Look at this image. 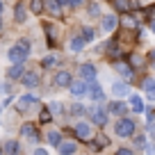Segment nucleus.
I'll use <instances>...</instances> for the list:
<instances>
[{
	"mask_svg": "<svg viewBox=\"0 0 155 155\" xmlns=\"http://www.w3.org/2000/svg\"><path fill=\"white\" fill-rule=\"evenodd\" d=\"M144 91H146V98H148V101H155V80L153 78L144 80Z\"/></svg>",
	"mask_w": 155,
	"mask_h": 155,
	"instance_id": "nucleus-20",
	"label": "nucleus"
},
{
	"mask_svg": "<svg viewBox=\"0 0 155 155\" xmlns=\"http://www.w3.org/2000/svg\"><path fill=\"white\" fill-rule=\"evenodd\" d=\"M107 144H110V139H107L105 135L96 137V139H89V146H91V150H103Z\"/></svg>",
	"mask_w": 155,
	"mask_h": 155,
	"instance_id": "nucleus-17",
	"label": "nucleus"
},
{
	"mask_svg": "<svg viewBox=\"0 0 155 155\" xmlns=\"http://www.w3.org/2000/svg\"><path fill=\"white\" fill-rule=\"evenodd\" d=\"M94 34H96V32H94L91 28H82V34H80V39H82L84 44H89V41H94Z\"/></svg>",
	"mask_w": 155,
	"mask_h": 155,
	"instance_id": "nucleus-27",
	"label": "nucleus"
},
{
	"mask_svg": "<svg viewBox=\"0 0 155 155\" xmlns=\"http://www.w3.org/2000/svg\"><path fill=\"white\" fill-rule=\"evenodd\" d=\"M39 105V98L34 96V94H25V96L18 98V112H28L30 107Z\"/></svg>",
	"mask_w": 155,
	"mask_h": 155,
	"instance_id": "nucleus-6",
	"label": "nucleus"
},
{
	"mask_svg": "<svg viewBox=\"0 0 155 155\" xmlns=\"http://www.w3.org/2000/svg\"><path fill=\"white\" fill-rule=\"evenodd\" d=\"M0 14H2V0H0Z\"/></svg>",
	"mask_w": 155,
	"mask_h": 155,
	"instance_id": "nucleus-43",
	"label": "nucleus"
},
{
	"mask_svg": "<svg viewBox=\"0 0 155 155\" xmlns=\"http://www.w3.org/2000/svg\"><path fill=\"white\" fill-rule=\"evenodd\" d=\"M107 112H112L114 116H119V119H121V116H126L128 105H126L123 101H112V103H110V107H107Z\"/></svg>",
	"mask_w": 155,
	"mask_h": 155,
	"instance_id": "nucleus-9",
	"label": "nucleus"
},
{
	"mask_svg": "<svg viewBox=\"0 0 155 155\" xmlns=\"http://www.w3.org/2000/svg\"><path fill=\"white\" fill-rule=\"evenodd\" d=\"M80 80H84L87 84L96 82V66L94 64H82L80 66Z\"/></svg>",
	"mask_w": 155,
	"mask_h": 155,
	"instance_id": "nucleus-4",
	"label": "nucleus"
},
{
	"mask_svg": "<svg viewBox=\"0 0 155 155\" xmlns=\"http://www.w3.org/2000/svg\"><path fill=\"white\" fill-rule=\"evenodd\" d=\"M116 155H135V153H132L130 148H126V146H121V148L116 150Z\"/></svg>",
	"mask_w": 155,
	"mask_h": 155,
	"instance_id": "nucleus-35",
	"label": "nucleus"
},
{
	"mask_svg": "<svg viewBox=\"0 0 155 155\" xmlns=\"http://www.w3.org/2000/svg\"><path fill=\"white\" fill-rule=\"evenodd\" d=\"M84 110H87V107H84V105H80V103H75V105L71 107V114H75V116H82V114H84Z\"/></svg>",
	"mask_w": 155,
	"mask_h": 155,
	"instance_id": "nucleus-29",
	"label": "nucleus"
},
{
	"mask_svg": "<svg viewBox=\"0 0 155 155\" xmlns=\"http://www.w3.org/2000/svg\"><path fill=\"white\" fill-rule=\"evenodd\" d=\"M62 110H64V107H62L59 101H50L48 103V112H50V114H62Z\"/></svg>",
	"mask_w": 155,
	"mask_h": 155,
	"instance_id": "nucleus-26",
	"label": "nucleus"
},
{
	"mask_svg": "<svg viewBox=\"0 0 155 155\" xmlns=\"http://www.w3.org/2000/svg\"><path fill=\"white\" fill-rule=\"evenodd\" d=\"M150 30H153V32H155V21H150Z\"/></svg>",
	"mask_w": 155,
	"mask_h": 155,
	"instance_id": "nucleus-41",
	"label": "nucleus"
},
{
	"mask_svg": "<svg viewBox=\"0 0 155 155\" xmlns=\"http://www.w3.org/2000/svg\"><path fill=\"white\" fill-rule=\"evenodd\" d=\"M135 146H137V148H146V137L144 135H139V137H135Z\"/></svg>",
	"mask_w": 155,
	"mask_h": 155,
	"instance_id": "nucleus-33",
	"label": "nucleus"
},
{
	"mask_svg": "<svg viewBox=\"0 0 155 155\" xmlns=\"http://www.w3.org/2000/svg\"><path fill=\"white\" fill-rule=\"evenodd\" d=\"M14 18H16V23H25V18H28V12H25L23 5H16V7H14Z\"/></svg>",
	"mask_w": 155,
	"mask_h": 155,
	"instance_id": "nucleus-21",
	"label": "nucleus"
},
{
	"mask_svg": "<svg viewBox=\"0 0 155 155\" xmlns=\"http://www.w3.org/2000/svg\"><path fill=\"white\" fill-rule=\"evenodd\" d=\"M50 119H53V114L48 112V107H46V110H41V116H39V121H41V123H48Z\"/></svg>",
	"mask_w": 155,
	"mask_h": 155,
	"instance_id": "nucleus-32",
	"label": "nucleus"
},
{
	"mask_svg": "<svg viewBox=\"0 0 155 155\" xmlns=\"http://www.w3.org/2000/svg\"><path fill=\"white\" fill-rule=\"evenodd\" d=\"M87 96L91 98V101H103V98H105V91H103L101 84L91 82V84H89V89H87Z\"/></svg>",
	"mask_w": 155,
	"mask_h": 155,
	"instance_id": "nucleus-10",
	"label": "nucleus"
},
{
	"mask_svg": "<svg viewBox=\"0 0 155 155\" xmlns=\"http://www.w3.org/2000/svg\"><path fill=\"white\" fill-rule=\"evenodd\" d=\"M89 14H91V16H98V14H101V9H98V5H91V7H89Z\"/></svg>",
	"mask_w": 155,
	"mask_h": 155,
	"instance_id": "nucleus-36",
	"label": "nucleus"
},
{
	"mask_svg": "<svg viewBox=\"0 0 155 155\" xmlns=\"http://www.w3.org/2000/svg\"><path fill=\"white\" fill-rule=\"evenodd\" d=\"M68 48H71L73 53H80V50L84 48V41H82L80 37H73V39H71V44H68Z\"/></svg>",
	"mask_w": 155,
	"mask_h": 155,
	"instance_id": "nucleus-23",
	"label": "nucleus"
},
{
	"mask_svg": "<svg viewBox=\"0 0 155 155\" xmlns=\"http://www.w3.org/2000/svg\"><path fill=\"white\" fill-rule=\"evenodd\" d=\"M135 128H137V123L132 121V119L121 116V119L116 121V126H114V132L119 137H132V135H135Z\"/></svg>",
	"mask_w": 155,
	"mask_h": 155,
	"instance_id": "nucleus-2",
	"label": "nucleus"
},
{
	"mask_svg": "<svg viewBox=\"0 0 155 155\" xmlns=\"http://www.w3.org/2000/svg\"><path fill=\"white\" fill-rule=\"evenodd\" d=\"M21 135H23V137H28V139H32V141H37V139H39L37 128H34L32 123H25V126L21 128Z\"/></svg>",
	"mask_w": 155,
	"mask_h": 155,
	"instance_id": "nucleus-18",
	"label": "nucleus"
},
{
	"mask_svg": "<svg viewBox=\"0 0 155 155\" xmlns=\"http://www.w3.org/2000/svg\"><path fill=\"white\" fill-rule=\"evenodd\" d=\"M32 155H50V153H48L46 148H34V153H32Z\"/></svg>",
	"mask_w": 155,
	"mask_h": 155,
	"instance_id": "nucleus-38",
	"label": "nucleus"
},
{
	"mask_svg": "<svg viewBox=\"0 0 155 155\" xmlns=\"http://www.w3.org/2000/svg\"><path fill=\"white\" fill-rule=\"evenodd\" d=\"M48 9L53 12L55 16H59V12H62V7H59L57 2H55V0H48Z\"/></svg>",
	"mask_w": 155,
	"mask_h": 155,
	"instance_id": "nucleus-31",
	"label": "nucleus"
},
{
	"mask_svg": "<svg viewBox=\"0 0 155 155\" xmlns=\"http://www.w3.org/2000/svg\"><path fill=\"white\" fill-rule=\"evenodd\" d=\"M71 82H73V78H71L68 71H57L55 73V84H57V87H68Z\"/></svg>",
	"mask_w": 155,
	"mask_h": 155,
	"instance_id": "nucleus-11",
	"label": "nucleus"
},
{
	"mask_svg": "<svg viewBox=\"0 0 155 155\" xmlns=\"http://www.w3.org/2000/svg\"><path fill=\"white\" fill-rule=\"evenodd\" d=\"M116 25H119V18H116L114 14L110 16H103V32H114Z\"/></svg>",
	"mask_w": 155,
	"mask_h": 155,
	"instance_id": "nucleus-12",
	"label": "nucleus"
},
{
	"mask_svg": "<svg viewBox=\"0 0 155 155\" xmlns=\"http://www.w3.org/2000/svg\"><path fill=\"white\" fill-rule=\"evenodd\" d=\"M68 5H71V7H82L84 0H68Z\"/></svg>",
	"mask_w": 155,
	"mask_h": 155,
	"instance_id": "nucleus-37",
	"label": "nucleus"
},
{
	"mask_svg": "<svg viewBox=\"0 0 155 155\" xmlns=\"http://www.w3.org/2000/svg\"><path fill=\"white\" fill-rule=\"evenodd\" d=\"M48 144L50 146H59V144H62V135H59L57 130H50L48 132Z\"/></svg>",
	"mask_w": 155,
	"mask_h": 155,
	"instance_id": "nucleus-24",
	"label": "nucleus"
},
{
	"mask_svg": "<svg viewBox=\"0 0 155 155\" xmlns=\"http://www.w3.org/2000/svg\"><path fill=\"white\" fill-rule=\"evenodd\" d=\"M44 0H32V2H30V12H32V14H41V12H44Z\"/></svg>",
	"mask_w": 155,
	"mask_h": 155,
	"instance_id": "nucleus-25",
	"label": "nucleus"
},
{
	"mask_svg": "<svg viewBox=\"0 0 155 155\" xmlns=\"http://www.w3.org/2000/svg\"><path fill=\"white\" fill-rule=\"evenodd\" d=\"M153 80H155V78H153Z\"/></svg>",
	"mask_w": 155,
	"mask_h": 155,
	"instance_id": "nucleus-45",
	"label": "nucleus"
},
{
	"mask_svg": "<svg viewBox=\"0 0 155 155\" xmlns=\"http://www.w3.org/2000/svg\"><path fill=\"white\" fill-rule=\"evenodd\" d=\"M55 2H57L59 7H66V5H68V0H55Z\"/></svg>",
	"mask_w": 155,
	"mask_h": 155,
	"instance_id": "nucleus-39",
	"label": "nucleus"
},
{
	"mask_svg": "<svg viewBox=\"0 0 155 155\" xmlns=\"http://www.w3.org/2000/svg\"><path fill=\"white\" fill-rule=\"evenodd\" d=\"M130 110L135 112V114H141V112H146L141 96H137V94H132V96H130Z\"/></svg>",
	"mask_w": 155,
	"mask_h": 155,
	"instance_id": "nucleus-14",
	"label": "nucleus"
},
{
	"mask_svg": "<svg viewBox=\"0 0 155 155\" xmlns=\"http://www.w3.org/2000/svg\"><path fill=\"white\" fill-rule=\"evenodd\" d=\"M150 59H153V62H155V50H153V53H150Z\"/></svg>",
	"mask_w": 155,
	"mask_h": 155,
	"instance_id": "nucleus-42",
	"label": "nucleus"
},
{
	"mask_svg": "<svg viewBox=\"0 0 155 155\" xmlns=\"http://www.w3.org/2000/svg\"><path fill=\"white\" fill-rule=\"evenodd\" d=\"M75 137L82 141H89L91 139V123H87V121L75 123Z\"/></svg>",
	"mask_w": 155,
	"mask_h": 155,
	"instance_id": "nucleus-5",
	"label": "nucleus"
},
{
	"mask_svg": "<svg viewBox=\"0 0 155 155\" xmlns=\"http://www.w3.org/2000/svg\"><path fill=\"white\" fill-rule=\"evenodd\" d=\"M21 82H23V87H28V89H34V87H39V73H34V71H25L23 75H21Z\"/></svg>",
	"mask_w": 155,
	"mask_h": 155,
	"instance_id": "nucleus-8",
	"label": "nucleus"
},
{
	"mask_svg": "<svg viewBox=\"0 0 155 155\" xmlns=\"http://www.w3.org/2000/svg\"><path fill=\"white\" fill-rule=\"evenodd\" d=\"M150 135L155 137V123H153V126H150Z\"/></svg>",
	"mask_w": 155,
	"mask_h": 155,
	"instance_id": "nucleus-40",
	"label": "nucleus"
},
{
	"mask_svg": "<svg viewBox=\"0 0 155 155\" xmlns=\"http://www.w3.org/2000/svg\"><path fill=\"white\" fill-rule=\"evenodd\" d=\"M55 64H57L55 57H44V59H41V66H44V68H53Z\"/></svg>",
	"mask_w": 155,
	"mask_h": 155,
	"instance_id": "nucleus-30",
	"label": "nucleus"
},
{
	"mask_svg": "<svg viewBox=\"0 0 155 155\" xmlns=\"http://www.w3.org/2000/svg\"><path fill=\"white\" fill-rule=\"evenodd\" d=\"M68 89H71V94H73L75 98H82V96H87L89 84L84 82V80H73V82L68 84Z\"/></svg>",
	"mask_w": 155,
	"mask_h": 155,
	"instance_id": "nucleus-7",
	"label": "nucleus"
},
{
	"mask_svg": "<svg viewBox=\"0 0 155 155\" xmlns=\"http://www.w3.org/2000/svg\"><path fill=\"white\" fill-rule=\"evenodd\" d=\"M114 68H116L119 73H121V75L126 78V80H130V78H132V73H135V71H132V66H130L128 62H116V64H114Z\"/></svg>",
	"mask_w": 155,
	"mask_h": 155,
	"instance_id": "nucleus-16",
	"label": "nucleus"
},
{
	"mask_svg": "<svg viewBox=\"0 0 155 155\" xmlns=\"http://www.w3.org/2000/svg\"><path fill=\"white\" fill-rule=\"evenodd\" d=\"M87 112H89V119H91V123H94V126L105 128V123H107V110H103V107L94 105V107H89Z\"/></svg>",
	"mask_w": 155,
	"mask_h": 155,
	"instance_id": "nucleus-3",
	"label": "nucleus"
},
{
	"mask_svg": "<svg viewBox=\"0 0 155 155\" xmlns=\"http://www.w3.org/2000/svg\"><path fill=\"white\" fill-rule=\"evenodd\" d=\"M25 73V66L23 64H12L9 66V71H7V78L9 80H21V75Z\"/></svg>",
	"mask_w": 155,
	"mask_h": 155,
	"instance_id": "nucleus-15",
	"label": "nucleus"
},
{
	"mask_svg": "<svg viewBox=\"0 0 155 155\" xmlns=\"http://www.w3.org/2000/svg\"><path fill=\"white\" fill-rule=\"evenodd\" d=\"M112 94H114L116 98H123L130 94V87H128V82H114L112 84Z\"/></svg>",
	"mask_w": 155,
	"mask_h": 155,
	"instance_id": "nucleus-13",
	"label": "nucleus"
},
{
	"mask_svg": "<svg viewBox=\"0 0 155 155\" xmlns=\"http://www.w3.org/2000/svg\"><path fill=\"white\" fill-rule=\"evenodd\" d=\"M7 57H9L12 64H23L25 59L30 57V41H28V39H21L18 44H14V46L9 48Z\"/></svg>",
	"mask_w": 155,
	"mask_h": 155,
	"instance_id": "nucleus-1",
	"label": "nucleus"
},
{
	"mask_svg": "<svg viewBox=\"0 0 155 155\" xmlns=\"http://www.w3.org/2000/svg\"><path fill=\"white\" fill-rule=\"evenodd\" d=\"M121 21H123L126 28H137V21H132V16H126V18H121Z\"/></svg>",
	"mask_w": 155,
	"mask_h": 155,
	"instance_id": "nucleus-34",
	"label": "nucleus"
},
{
	"mask_svg": "<svg viewBox=\"0 0 155 155\" xmlns=\"http://www.w3.org/2000/svg\"><path fill=\"white\" fill-rule=\"evenodd\" d=\"M114 7L121 9V12H128L130 9V2H128V0H114Z\"/></svg>",
	"mask_w": 155,
	"mask_h": 155,
	"instance_id": "nucleus-28",
	"label": "nucleus"
},
{
	"mask_svg": "<svg viewBox=\"0 0 155 155\" xmlns=\"http://www.w3.org/2000/svg\"><path fill=\"white\" fill-rule=\"evenodd\" d=\"M75 148H78V146L73 144V141H62V144L57 146L59 155H73V153H75Z\"/></svg>",
	"mask_w": 155,
	"mask_h": 155,
	"instance_id": "nucleus-19",
	"label": "nucleus"
},
{
	"mask_svg": "<svg viewBox=\"0 0 155 155\" xmlns=\"http://www.w3.org/2000/svg\"><path fill=\"white\" fill-rule=\"evenodd\" d=\"M5 153L7 155H18L21 153V144H18V141H14V139L7 141V144H5Z\"/></svg>",
	"mask_w": 155,
	"mask_h": 155,
	"instance_id": "nucleus-22",
	"label": "nucleus"
},
{
	"mask_svg": "<svg viewBox=\"0 0 155 155\" xmlns=\"http://www.w3.org/2000/svg\"><path fill=\"white\" fill-rule=\"evenodd\" d=\"M0 112H2V107H0Z\"/></svg>",
	"mask_w": 155,
	"mask_h": 155,
	"instance_id": "nucleus-44",
	"label": "nucleus"
}]
</instances>
